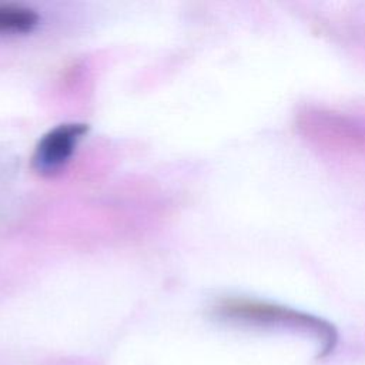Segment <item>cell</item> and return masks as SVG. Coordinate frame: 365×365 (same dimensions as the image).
<instances>
[{"mask_svg": "<svg viewBox=\"0 0 365 365\" xmlns=\"http://www.w3.org/2000/svg\"><path fill=\"white\" fill-rule=\"evenodd\" d=\"M214 311L217 317L231 324L251 328L287 329L311 336L319 346L318 359L329 356L338 344V332L332 324L289 307L250 298H225L215 305Z\"/></svg>", "mask_w": 365, "mask_h": 365, "instance_id": "6da1fadb", "label": "cell"}, {"mask_svg": "<svg viewBox=\"0 0 365 365\" xmlns=\"http://www.w3.org/2000/svg\"><path fill=\"white\" fill-rule=\"evenodd\" d=\"M299 133L328 150L365 153V128L345 115L321 108H307L297 117Z\"/></svg>", "mask_w": 365, "mask_h": 365, "instance_id": "7a4b0ae2", "label": "cell"}, {"mask_svg": "<svg viewBox=\"0 0 365 365\" xmlns=\"http://www.w3.org/2000/svg\"><path fill=\"white\" fill-rule=\"evenodd\" d=\"M87 130L83 123H64L47 131L34 148L33 167L41 174L58 171L68 163Z\"/></svg>", "mask_w": 365, "mask_h": 365, "instance_id": "3957f363", "label": "cell"}, {"mask_svg": "<svg viewBox=\"0 0 365 365\" xmlns=\"http://www.w3.org/2000/svg\"><path fill=\"white\" fill-rule=\"evenodd\" d=\"M37 24L36 10L20 4L0 3V34H26Z\"/></svg>", "mask_w": 365, "mask_h": 365, "instance_id": "277c9868", "label": "cell"}]
</instances>
